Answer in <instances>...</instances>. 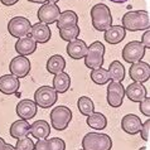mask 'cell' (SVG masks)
<instances>
[{
  "label": "cell",
  "mask_w": 150,
  "mask_h": 150,
  "mask_svg": "<svg viewBox=\"0 0 150 150\" xmlns=\"http://www.w3.org/2000/svg\"><path fill=\"white\" fill-rule=\"evenodd\" d=\"M122 28L129 32L146 30L150 28V14L146 10L127 11L122 16Z\"/></svg>",
  "instance_id": "6da1fadb"
},
{
  "label": "cell",
  "mask_w": 150,
  "mask_h": 150,
  "mask_svg": "<svg viewBox=\"0 0 150 150\" xmlns=\"http://www.w3.org/2000/svg\"><path fill=\"white\" fill-rule=\"evenodd\" d=\"M92 25L97 32H105L112 25V15L110 8L105 4H96L91 9Z\"/></svg>",
  "instance_id": "7a4b0ae2"
},
{
  "label": "cell",
  "mask_w": 150,
  "mask_h": 150,
  "mask_svg": "<svg viewBox=\"0 0 150 150\" xmlns=\"http://www.w3.org/2000/svg\"><path fill=\"white\" fill-rule=\"evenodd\" d=\"M83 150H111L112 140L107 134L87 132L82 139Z\"/></svg>",
  "instance_id": "3957f363"
},
{
  "label": "cell",
  "mask_w": 150,
  "mask_h": 150,
  "mask_svg": "<svg viewBox=\"0 0 150 150\" xmlns=\"http://www.w3.org/2000/svg\"><path fill=\"white\" fill-rule=\"evenodd\" d=\"M103 56H105V45L101 42H93L90 47H87V53L83 57L85 66L91 69L102 67L103 59H105Z\"/></svg>",
  "instance_id": "277c9868"
},
{
  "label": "cell",
  "mask_w": 150,
  "mask_h": 150,
  "mask_svg": "<svg viewBox=\"0 0 150 150\" xmlns=\"http://www.w3.org/2000/svg\"><path fill=\"white\" fill-rule=\"evenodd\" d=\"M51 125L57 131H63L67 129L72 120V111L67 106H56L51 111Z\"/></svg>",
  "instance_id": "5b68a950"
},
{
  "label": "cell",
  "mask_w": 150,
  "mask_h": 150,
  "mask_svg": "<svg viewBox=\"0 0 150 150\" xmlns=\"http://www.w3.org/2000/svg\"><path fill=\"white\" fill-rule=\"evenodd\" d=\"M58 100V93L51 86H40L34 92V102L42 109H49L54 106Z\"/></svg>",
  "instance_id": "8992f818"
},
{
  "label": "cell",
  "mask_w": 150,
  "mask_h": 150,
  "mask_svg": "<svg viewBox=\"0 0 150 150\" xmlns=\"http://www.w3.org/2000/svg\"><path fill=\"white\" fill-rule=\"evenodd\" d=\"M145 51L146 48L143 45V43L139 40H132L125 45L122 49V58L125 62L127 63H136L143 59V57L145 56Z\"/></svg>",
  "instance_id": "52a82bcc"
},
{
  "label": "cell",
  "mask_w": 150,
  "mask_h": 150,
  "mask_svg": "<svg viewBox=\"0 0 150 150\" xmlns=\"http://www.w3.org/2000/svg\"><path fill=\"white\" fill-rule=\"evenodd\" d=\"M30 28L32 24L29 19L24 18V16H14L8 23V32L14 38H22V37L28 35Z\"/></svg>",
  "instance_id": "ba28073f"
},
{
  "label": "cell",
  "mask_w": 150,
  "mask_h": 150,
  "mask_svg": "<svg viewBox=\"0 0 150 150\" xmlns=\"http://www.w3.org/2000/svg\"><path fill=\"white\" fill-rule=\"evenodd\" d=\"M61 14L59 6L57 4L53 3H44L42 4V6L38 9V13H37V16H38L39 22L43 24H53L57 22L58 16Z\"/></svg>",
  "instance_id": "9c48e42d"
},
{
  "label": "cell",
  "mask_w": 150,
  "mask_h": 150,
  "mask_svg": "<svg viewBox=\"0 0 150 150\" xmlns=\"http://www.w3.org/2000/svg\"><path fill=\"white\" fill-rule=\"evenodd\" d=\"M125 97V88L121 82L111 81L107 86V103L111 107H120Z\"/></svg>",
  "instance_id": "30bf717a"
},
{
  "label": "cell",
  "mask_w": 150,
  "mask_h": 150,
  "mask_svg": "<svg viewBox=\"0 0 150 150\" xmlns=\"http://www.w3.org/2000/svg\"><path fill=\"white\" fill-rule=\"evenodd\" d=\"M30 61L28 59V57H23V56H16L9 63V69H10V74H13L16 78H23L27 77L29 72H30Z\"/></svg>",
  "instance_id": "8fae6325"
},
{
  "label": "cell",
  "mask_w": 150,
  "mask_h": 150,
  "mask_svg": "<svg viewBox=\"0 0 150 150\" xmlns=\"http://www.w3.org/2000/svg\"><path fill=\"white\" fill-rule=\"evenodd\" d=\"M129 77L134 82L144 83L149 81L150 78V66L146 62H136V63H131L130 68H129Z\"/></svg>",
  "instance_id": "7c38bea8"
},
{
  "label": "cell",
  "mask_w": 150,
  "mask_h": 150,
  "mask_svg": "<svg viewBox=\"0 0 150 150\" xmlns=\"http://www.w3.org/2000/svg\"><path fill=\"white\" fill-rule=\"evenodd\" d=\"M15 111H16V115H18L20 119L28 121V120L33 119L37 115L38 106H37V103L34 101L27 98V100H22V101L18 102V105L15 107Z\"/></svg>",
  "instance_id": "4fadbf2b"
},
{
  "label": "cell",
  "mask_w": 150,
  "mask_h": 150,
  "mask_svg": "<svg viewBox=\"0 0 150 150\" xmlns=\"http://www.w3.org/2000/svg\"><path fill=\"white\" fill-rule=\"evenodd\" d=\"M29 34H30V38L35 42L37 44H44L47 43V42L51 39V35H52V32L49 27L47 24H43V23H35L34 25H32L30 28V32H29Z\"/></svg>",
  "instance_id": "5bb4252c"
},
{
  "label": "cell",
  "mask_w": 150,
  "mask_h": 150,
  "mask_svg": "<svg viewBox=\"0 0 150 150\" xmlns=\"http://www.w3.org/2000/svg\"><path fill=\"white\" fill-rule=\"evenodd\" d=\"M121 127L122 130L129 135H136L140 132L141 129V120L135 114H127L125 115L121 120Z\"/></svg>",
  "instance_id": "9a60e30c"
},
{
  "label": "cell",
  "mask_w": 150,
  "mask_h": 150,
  "mask_svg": "<svg viewBox=\"0 0 150 150\" xmlns=\"http://www.w3.org/2000/svg\"><path fill=\"white\" fill-rule=\"evenodd\" d=\"M125 96H127V98L132 102H140V101H143L145 97H148L146 88H145V86L140 82L130 83V85L125 88Z\"/></svg>",
  "instance_id": "2e32d148"
},
{
  "label": "cell",
  "mask_w": 150,
  "mask_h": 150,
  "mask_svg": "<svg viewBox=\"0 0 150 150\" xmlns=\"http://www.w3.org/2000/svg\"><path fill=\"white\" fill-rule=\"evenodd\" d=\"M20 87L19 78L13 74H4L0 77V92L4 95H14L18 92Z\"/></svg>",
  "instance_id": "e0dca14e"
},
{
  "label": "cell",
  "mask_w": 150,
  "mask_h": 150,
  "mask_svg": "<svg viewBox=\"0 0 150 150\" xmlns=\"http://www.w3.org/2000/svg\"><path fill=\"white\" fill-rule=\"evenodd\" d=\"M66 51H67V54L72 59H81L87 53V44L85 43V40L77 38L68 42Z\"/></svg>",
  "instance_id": "ac0fdd59"
},
{
  "label": "cell",
  "mask_w": 150,
  "mask_h": 150,
  "mask_svg": "<svg viewBox=\"0 0 150 150\" xmlns=\"http://www.w3.org/2000/svg\"><path fill=\"white\" fill-rule=\"evenodd\" d=\"M15 51L19 56H23V57L30 56L37 51V43L28 35L22 37V38H19L16 40Z\"/></svg>",
  "instance_id": "d6986e66"
},
{
  "label": "cell",
  "mask_w": 150,
  "mask_h": 150,
  "mask_svg": "<svg viewBox=\"0 0 150 150\" xmlns=\"http://www.w3.org/2000/svg\"><path fill=\"white\" fill-rule=\"evenodd\" d=\"M29 134L37 140L47 139L49 134H51V125L45 120H37L29 127Z\"/></svg>",
  "instance_id": "ffe728a7"
},
{
  "label": "cell",
  "mask_w": 150,
  "mask_h": 150,
  "mask_svg": "<svg viewBox=\"0 0 150 150\" xmlns=\"http://www.w3.org/2000/svg\"><path fill=\"white\" fill-rule=\"evenodd\" d=\"M103 33H105L103 38H105V40L111 45L121 43V42L125 39V35H126V30H125L121 25H111Z\"/></svg>",
  "instance_id": "44dd1931"
},
{
  "label": "cell",
  "mask_w": 150,
  "mask_h": 150,
  "mask_svg": "<svg viewBox=\"0 0 150 150\" xmlns=\"http://www.w3.org/2000/svg\"><path fill=\"white\" fill-rule=\"evenodd\" d=\"M29 127H30V124L25 120H18V121H14L10 126V136L13 139L18 140V139H22V137H25L29 135Z\"/></svg>",
  "instance_id": "7402d4cb"
},
{
  "label": "cell",
  "mask_w": 150,
  "mask_h": 150,
  "mask_svg": "<svg viewBox=\"0 0 150 150\" xmlns=\"http://www.w3.org/2000/svg\"><path fill=\"white\" fill-rule=\"evenodd\" d=\"M45 68H47V72L51 73V74H57V73H61L63 72L64 68H66V61L64 58L59 56V54H54V56H51L47 61V64H45Z\"/></svg>",
  "instance_id": "603a6c76"
},
{
  "label": "cell",
  "mask_w": 150,
  "mask_h": 150,
  "mask_svg": "<svg viewBox=\"0 0 150 150\" xmlns=\"http://www.w3.org/2000/svg\"><path fill=\"white\" fill-rule=\"evenodd\" d=\"M57 28H68L73 25H78V15L74 13L73 10H66L63 13H61L57 19Z\"/></svg>",
  "instance_id": "cb8c5ba5"
},
{
  "label": "cell",
  "mask_w": 150,
  "mask_h": 150,
  "mask_svg": "<svg viewBox=\"0 0 150 150\" xmlns=\"http://www.w3.org/2000/svg\"><path fill=\"white\" fill-rule=\"evenodd\" d=\"M52 83H53V88H54L57 93H64L71 86V77H69V74L66 72L57 73V74H54V77H53Z\"/></svg>",
  "instance_id": "d4e9b609"
},
{
  "label": "cell",
  "mask_w": 150,
  "mask_h": 150,
  "mask_svg": "<svg viewBox=\"0 0 150 150\" xmlns=\"http://www.w3.org/2000/svg\"><path fill=\"white\" fill-rule=\"evenodd\" d=\"M86 122L90 127L95 129V130H103L107 126V119L106 116L101 114V112H92L88 116H86Z\"/></svg>",
  "instance_id": "484cf974"
},
{
  "label": "cell",
  "mask_w": 150,
  "mask_h": 150,
  "mask_svg": "<svg viewBox=\"0 0 150 150\" xmlns=\"http://www.w3.org/2000/svg\"><path fill=\"white\" fill-rule=\"evenodd\" d=\"M109 74L110 78L115 82H122L125 80V67L120 63L119 61H114L111 62V64L109 66Z\"/></svg>",
  "instance_id": "4316f807"
},
{
  "label": "cell",
  "mask_w": 150,
  "mask_h": 150,
  "mask_svg": "<svg viewBox=\"0 0 150 150\" xmlns=\"http://www.w3.org/2000/svg\"><path fill=\"white\" fill-rule=\"evenodd\" d=\"M90 77L96 85H106L107 82H110V74H109V71L100 67V68H95L91 71L90 73Z\"/></svg>",
  "instance_id": "83f0119b"
},
{
  "label": "cell",
  "mask_w": 150,
  "mask_h": 150,
  "mask_svg": "<svg viewBox=\"0 0 150 150\" xmlns=\"http://www.w3.org/2000/svg\"><path fill=\"white\" fill-rule=\"evenodd\" d=\"M77 107H78V110H80V112L83 116H88L90 114H92V112L95 111L93 101L90 97H87V96H81V97H78Z\"/></svg>",
  "instance_id": "f1b7e54d"
},
{
  "label": "cell",
  "mask_w": 150,
  "mask_h": 150,
  "mask_svg": "<svg viewBox=\"0 0 150 150\" xmlns=\"http://www.w3.org/2000/svg\"><path fill=\"white\" fill-rule=\"evenodd\" d=\"M78 35H80V27L78 25L59 29V37L66 42H71L73 39H77Z\"/></svg>",
  "instance_id": "f546056e"
},
{
  "label": "cell",
  "mask_w": 150,
  "mask_h": 150,
  "mask_svg": "<svg viewBox=\"0 0 150 150\" xmlns=\"http://www.w3.org/2000/svg\"><path fill=\"white\" fill-rule=\"evenodd\" d=\"M45 143H47V150H66V143L61 137L45 139Z\"/></svg>",
  "instance_id": "4dcf8cb0"
},
{
  "label": "cell",
  "mask_w": 150,
  "mask_h": 150,
  "mask_svg": "<svg viewBox=\"0 0 150 150\" xmlns=\"http://www.w3.org/2000/svg\"><path fill=\"white\" fill-rule=\"evenodd\" d=\"M15 150H34V143L30 137H22V139H18L16 141V145L14 146Z\"/></svg>",
  "instance_id": "1f68e13d"
},
{
  "label": "cell",
  "mask_w": 150,
  "mask_h": 150,
  "mask_svg": "<svg viewBox=\"0 0 150 150\" xmlns=\"http://www.w3.org/2000/svg\"><path fill=\"white\" fill-rule=\"evenodd\" d=\"M140 135L143 137L144 141H149V136H150V119L149 117L144 124H141Z\"/></svg>",
  "instance_id": "d6a6232c"
},
{
  "label": "cell",
  "mask_w": 150,
  "mask_h": 150,
  "mask_svg": "<svg viewBox=\"0 0 150 150\" xmlns=\"http://www.w3.org/2000/svg\"><path fill=\"white\" fill-rule=\"evenodd\" d=\"M140 112L143 114L144 116L149 117L150 116V98L149 97H145L143 101H140Z\"/></svg>",
  "instance_id": "836d02e7"
},
{
  "label": "cell",
  "mask_w": 150,
  "mask_h": 150,
  "mask_svg": "<svg viewBox=\"0 0 150 150\" xmlns=\"http://www.w3.org/2000/svg\"><path fill=\"white\" fill-rule=\"evenodd\" d=\"M141 43H143L145 48H148V49L150 48V30L149 29H146L144 34L141 35Z\"/></svg>",
  "instance_id": "e575fe53"
},
{
  "label": "cell",
  "mask_w": 150,
  "mask_h": 150,
  "mask_svg": "<svg viewBox=\"0 0 150 150\" xmlns=\"http://www.w3.org/2000/svg\"><path fill=\"white\" fill-rule=\"evenodd\" d=\"M34 150H47V143H45V139L37 140V144H34Z\"/></svg>",
  "instance_id": "d590c367"
},
{
  "label": "cell",
  "mask_w": 150,
  "mask_h": 150,
  "mask_svg": "<svg viewBox=\"0 0 150 150\" xmlns=\"http://www.w3.org/2000/svg\"><path fill=\"white\" fill-rule=\"evenodd\" d=\"M19 0H0V3L3 4V5H6V6H11L14 5V4H16Z\"/></svg>",
  "instance_id": "8d00e7d4"
},
{
  "label": "cell",
  "mask_w": 150,
  "mask_h": 150,
  "mask_svg": "<svg viewBox=\"0 0 150 150\" xmlns=\"http://www.w3.org/2000/svg\"><path fill=\"white\" fill-rule=\"evenodd\" d=\"M1 150H15V149H14L13 145H10V144H5V145H4V148H3Z\"/></svg>",
  "instance_id": "74e56055"
},
{
  "label": "cell",
  "mask_w": 150,
  "mask_h": 150,
  "mask_svg": "<svg viewBox=\"0 0 150 150\" xmlns=\"http://www.w3.org/2000/svg\"><path fill=\"white\" fill-rule=\"evenodd\" d=\"M28 1L35 3V4H44V3H45V0H28Z\"/></svg>",
  "instance_id": "f35d334b"
},
{
  "label": "cell",
  "mask_w": 150,
  "mask_h": 150,
  "mask_svg": "<svg viewBox=\"0 0 150 150\" xmlns=\"http://www.w3.org/2000/svg\"><path fill=\"white\" fill-rule=\"evenodd\" d=\"M110 1L116 3V4H124V3H126L127 0H110Z\"/></svg>",
  "instance_id": "ab89813d"
},
{
  "label": "cell",
  "mask_w": 150,
  "mask_h": 150,
  "mask_svg": "<svg viewBox=\"0 0 150 150\" xmlns=\"http://www.w3.org/2000/svg\"><path fill=\"white\" fill-rule=\"evenodd\" d=\"M6 143H5V141H4V139H3V137H0V150H1L3 148H4V145H5Z\"/></svg>",
  "instance_id": "60d3db41"
},
{
  "label": "cell",
  "mask_w": 150,
  "mask_h": 150,
  "mask_svg": "<svg viewBox=\"0 0 150 150\" xmlns=\"http://www.w3.org/2000/svg\"><path fill=\"white\" fill-rule=\"evenodd\" d=\"M59 0H45V3H53V4H57Z\"/></svg>",
  "instance_id": "b9f144b4"
},
{
  "label": "cell",
  "mask_w": 150,
  "mask_h": 150,
  "mask_svg": "<svg viewBox=\"0 0 150 150\" xmlns=\"http://www.w3.org/2000/svg\"><path fill=\"white\" fill-rule=\"evenodd\" d=\"M139 150H148V148H146V146H141Z\"/></svg>",
  "instance_id": "7bdbcfd3"
},
{
  "label": "cell",
  "mask_w": 150,
  "mask_h": 150,
  "mask_svg": "<svg viewBox=\"0 0 150 150\" xmlns=\"http://www.w3.org/2000/svg\"><path fill=\"white\" fill-rule=\"evenodd\" d=\"M81 150H83V149H81Z\"/></svg>",
  "instance_id": "ee69618b"
}]
</instances>
